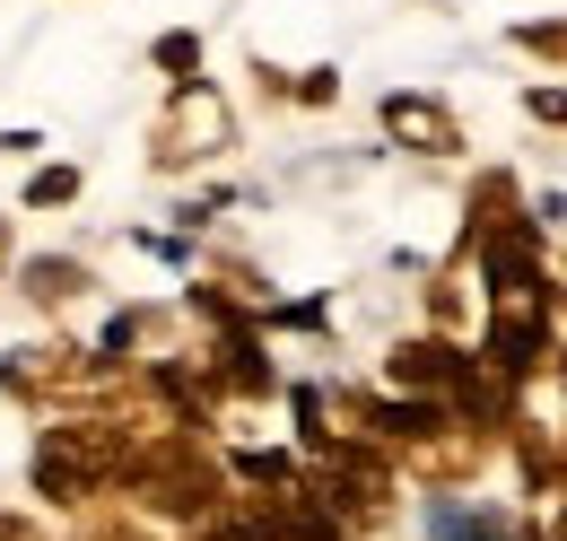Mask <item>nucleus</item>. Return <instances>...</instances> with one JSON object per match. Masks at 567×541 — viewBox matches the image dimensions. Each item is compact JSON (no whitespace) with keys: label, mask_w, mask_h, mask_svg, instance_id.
<instances>
[{"label":"nucleus","mask_w":567,"mask_h":541,"mask_svg":"<svg viewBox=\"0 0 567 541\" xmlns=\"http://www.w3.org/2000/svg\"><path fill=\"white\" fill-rule=\"evenodd\" d=\"M132 516L148 524H210L218 507L236 498V480H227V455H218L210 437H184V428H157V437H132V463H123V489H114Z\"/></svg>","instance_id":"obj_1"},{"label":"nucleus","mask_w":567,"mask_h":541,"mask_svg":"<svg viewBox=\"0 0 567 541\" xmlns=\"http://www.w3.org/2000/svg\"><path fill=\"white\" fill-rule=\"evenodd\" d=\"M123 463H132V428H123V419H105V410H62V419H44V428H35L27 480H35V498H44V507L87 516L96 498H114V489H123Z\"/></svg>","instance_id":"obj_2"},{"label":"nucleus","mask_w":567,"mask_h":541,"mask_svg":"<svg viewBox=\"0 0 567 541\" xmlns=\"http://www.w3.org/2000/svg\"><path fill=\"white\" fill-rule=\"evenodd\" d=\"M236 149V105L218 79H193V88H166L157 123H148V175H193V166H218Z\"/></svg>","instance_id":"obj_3"},{"label":"nucleus","mask_w":567,"mask_h":541,"mask_svg":"<svg viewBox=\"0 0 567 541\" xmlns=\"http://www.w3.org/2000/svg\"><path fill=\"white\" fill-rule=\"evenodd\" d=\"M463 254H472V279H481V306H542V315H559V270L542 254V218L506 227L489 245H463Z\"/></svg>","instance_id":"obj_4"},{"label":"nucleus","mask_w":567,"mask_h":541,"mask_svg":"<svg viewBox=\"0 0 567 541\" xmlns=\"http://www.w3.org/2000/svg\"><path fill=\"white\" fill-rule=\"evenodd\" d=\"M463 367H472V340H436V333H402L384 349V394H402V402H454V385H463Z\"/></svg>","instance_id":"obj_5"},{"label":"nucleus","mask_w":567,"mask_h":541,"mask_svg":"<svg viewBox=\"0 0 567 541\" xmlns=\"http://www.w3.org/2000/svg\"><path fill=\"white\" fill-rule=\"evenodd\" d=\"M193 367H202V385L218 394V410L227 402H271L280 394V367H271V340L254 333H210L202 349H193Z\"/></svg>","instance_id":"obj_6"},{"label":"nucleus","mask_w":567,"mask_h":541,"mask_svg":"<svg viewBox=\"0 0 567 541\" xmlns=\"http://www.w3.org/2000/svg\"><path fill=\"white\" fill-rule=\"evenodd\" d=\"M375 123H384L393 149H411V157H463V123H454V105L427 96V88H393V96L375 105Z\"/></svg>","instance_id":"obj_7"},{"label":"nucleus","mask_w":567,"mask_h":541,"mask_svg":"<svg viewBox=\"0 0 567 541\" xmlns=\"http://www.w3.org/2000/svg\"><path fill=\"white\" fill-rule=\"evenodd\" d=\"M420 306H427V333H436V340H472V315H481V279H472V254H463V245H454L445 263L427 270Z\"/></svg>","instance_id":"obj_8"},{"label":"nucleus","mask_w":567,"mask_h":541,"mask_svg":"<svg viewBox=\"0 0 567 541\" xmlns=\"http://www.w3.org/2000/svg\"><path fill=\"white\" fill-rule=\"evenodd\" d=\"M9 279H18V297H27L35 315H71L79 297H96V270L79 263V254H27Z\"/></svg>","instance_id":"obj_9"},{"label":"nucleus","mask_w":567,"mask_h":541,"mask_svg":"<svg viewBox=\"0 0 567 541\" xmlns=\"http://www.w3.org/2000/svg\"><path fill=\"white\" fill-rule=\"evenodd\" d=\"M524 218H533V210H524V184H515L506 166H481L472 193H463V236H454V245H489V236L524 227Z\"/></svg>","instance_id":"obj_10"},{"label":"nucleus","mask_w":567,"mask_h":541,"mask_svg":"<svg viewBox=\"0 0 567 541\" xmlns=\"http://www.w3.org/2000/svg\"><path fill=\"white\" fill-rule=\"evenodd\" d=\"M202 62H210V44H202V27H166V35L148 44V70H157L166 88H193V79H202Z\"/></svg>","instance_id":"obj_11"},{"label":"nucleus","mask_w":567,"mask_h":541,"mask_svg":"<svg viewBox=\"0 0 567 541\" xmlns=\"http://www.w3.org/2000/svg\"><path fill=\"white\" fill-rule=\"evenodd\" d=\"M506 44H515V53H533L542 70H567V9H559V18H515V27H506Z\"/></svg>","instance_id":"obj_12"},{"label":"nucleus","mask_w":567,"mask_h":541,"mask_svg":"<svg viewBox=\"0 0 567 541\" xmlns=\"http://www.w3.org/2000/svg\"><path fill=\"white\" fill-rule=\"evenodd\" d=\"M79 193H87V175H79L71 157H53V166H35V175H27V193H18V202H27V210H71Z\"/></svg>","instance_id":"obj_13"},{"label":"nucleus","mask_w":567,"mask_h":541,"mask_svg":"<svg viewBox=\"0 0 567 541\" xmlns=\"http://www.w3.org/2000/svg\"><path fill=\"white\" fill-rule=\"evenodd\" d=\"M288 105H306V114H332V105H341V70H332V62L288 70Z\"/></svg>","instance_id":"obj_14"},{"label":"nucleus","mask_w":567,"mask_h":541,"mask_svg":"<svg viewBox=\"0 0 567 541\" xmlns=\"http://www.w3.org/2000/svg\"><path fill=\"white\" fill-rule=\"evenodd\" d=\"M184 541H271V533H262V524H254V516H245V507L227 498V507H218L210 524H193V533H184Z\"/></svg>","instance_id":"obj_15"},{"label":"nucleus","mask_w":567,"mask_h":541,"mask_svg":"<svg viewBox=\"0 0 567 541\" xmlns=\"http://www.w3.org/2000/svg\"><path fill=\"white\" fill-rule=\"evenodd\" d=\"M524 114L550 123V132H567V88H542V79H533V88H524Z\"/></svg>","instance_id":"obj_16"},{"label":"nucleus","mask_w":567,"mask_h":541,"mask_svg":"<svg viewBox=\"0 0 567 541\" xmlns=\"http://www.w3.org/2000/svg\"><path fill=\"white\" fill-rule=\"evenodd\" d=\"M254 88H262L271 105H288V70H280V62H262V53H254Z\"/></svg>","instance_id":"obj_17"},{"label":"nucleus","mask_w":567,"mask_h":541,"mask_svg":"<svg viewBox=\"0 0 567 541\" xmlns=\"http://www.w3.org/2000/svg\"><path fill=\"white\" fill-rule=\"evenodd\" d=\"M44 149V132H0V157H35Z\"/></svg>","instance_id":"obj_18"},{"label":"nucleus","mask_w":567,"mask_h":541,"mask_svg":"<svg viewBox=\"0 0 567 541\" xmlns=\"http://www.w3.org/2000/svg\"><path fill=\"white\" fill-rule=\"evenodd\" d=\"M9 270H18V227L0 218V288H9Z\"/></svg>","instance_id":"obj_19"},{"label":"nucleus","mask_w":567,"mask_h":541,"mask_svg":"<svg viewBox=\"0 0 567 541\" xmlns=\"http://www.w3.org/2000/svg\"><path fill=\"white\" fill-rule=\"evenodd\" d=\"M515 541H559V533H550L542 516H524V524H515Z\"/></svg>","instance_id":"obj_20"}]
</instances>
